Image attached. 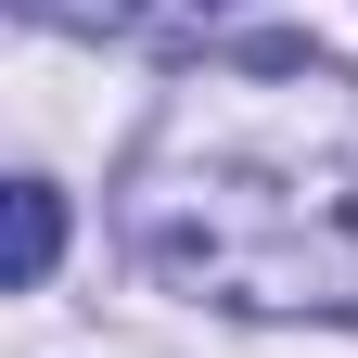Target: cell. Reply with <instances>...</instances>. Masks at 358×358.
Masks as SVG:
<instances>
[{"label":"cell","mask_w":358,"mask_h":358,"mask_svg":"<svg viewBox=\"0 0 358 358\" xmlns=\"http://www.w3.org/2000/svg\"><path fill=\"white\" fill-rule=\"evenodd\" d=\"M52 256H64V192H52V179H13V256H0V268H13V294L52 282Z\"/></svg>","instance_id":"obj_2"},{"label":"cell","mask_w":358,"mask_h":358,"mask_svg":"<svg viewBox=\"0 0 358 358\" xmlns=\"http://www.w3.org/2000/svg\"><path fill=\"white\" fill-rule=\"evenodd\" d=\"M26 26H64V38H128L141 26V0H13Z\"/></svg>","instance_id":"obj_3"},{"label":"cell","mask_w":358,"mask_h":358,"mask_svg":"<svg viewBox=\"0 0 358 358\" xmlns=\"http://www.w3.org/2000/svg\"><path fill=\"white\" fill-rule=\"evenodd\" d=\"M128 243L231 320H358V77L320 38H231L128 154Z\"/></svg>","instance_id":"obj_1"}]
</instances>
